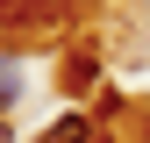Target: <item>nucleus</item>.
I'll return each instance as SVG.
<instances>
[{
  "label": "nucleus",
  "mask_w": 150,
  "mask_h": 143,
  "mask_svg": "<svg viewBox=\"0 0 150 143\" xmlns=\"http://www.w3.org/2000/svg\"><path fill=\"white\" fill-rule=\"evenodd\" d=\"M36 143H93V122H86V115H64V122H50Z\"/></svg>",
  "instance_id": "1"
},
{
  "label": "nucleus",
  "mask_w": 150,
  "mask_h": 143,
  "mask_svg": "<svg viewBox=\"0 0 150 143\" xmlns=\"http://www.w3.org/2000/svg\"><path fill=\"white\" fill-rule=\"evenodd\" d=\"M14 93H22V64H14V57H0V107H7Z\"/></svg>",
  "instance_id": "2"
},
{
  "label": "nucleus",
  "mask_w": 150,
  "mask_h": 143,
  "mask_svg": "<svg viewBox=\"0 0 150 143\" xmlns=\"http://www.w3.org/2000/svg\"><path fill=\"white\" fill-rule=\"evenodd\" d=\"M0 143H7V122H0Z\"/></svg>",
  "instance_id": "3"
}]
</instances>
